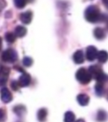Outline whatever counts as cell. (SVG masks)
I'll list each match as a JSON object with an SVG mask.
<instances>
[{
    "instance_id": "6da1fadb",
    "label": "cell",
    "mask_w": 108,
    "mask_h": 122,
    "mask_svg": "<svg viewBox=\"0 0 108 122\" xmlns=\"http://www.w3.org/2000/svg\"><path fill=\"white\" fill-rule=\"evenodd\" d=\"M84 15H85V19L89 22H96L98 21L100 18V11H99V9L96 6H91L88 7L86 9L85 13H84Z\"/></svg>"
},
{
    "instance_id": "7a4b0ae2",
    "label": "cell",
    "mask_w": 108,
    "mask_h": 122,
    "mask_svg": "<svg viewBox=\"0 0 108 122\" xmlns=\"http://www.w3.org/2000/svg\"><path fill=\"white\" fill-rule=\"evenodd\" d=\"M89 71L92 78L95 79L97 80V82L104 83L106 80H107L108 77L105 74L104 72L102 71V69L99 66L97 65L90 66L89 68Z\"/></svg>"
},
{
    "instance_id": "3957f363",
    "label": "cell",
    "mask_w": 108,
    "mask_h": 122,
    "mask_svg": "<svg viewBox=\"0 0 108 122\" xmlns=\"http://www.w3.org/2000/svg\"><path fill=\"white\" fill-rule=\"evenodd\" d=\"M76 79L83 85H87L91 81L92 76L89 70H87L84 67H81L76 73Z\"/></svg>"
},
{
    "instance_id": "277c9868",
    "label": "cell",
    "mask_w": 108,
    "mask_h": 122,
    "mask_svg": "<svg viewBox=\"0 0 108 122\" xmlns=\"http://www.w3.org/2000/svg\"><path fill=\"white\" fill-rule=\"evenodd\" d=\"M17 58H18L17 52L13 49L6 50L2 54V60L4 62L13 63L17 61Z\"/></svg>"
},
{
    "instance_id": "5b68a950",
    "label": "cell",
    "mask_w": 108,
    "mask_h": 122,
    "mask_svg": "<svg viewBox=\"0 0 108 122\" xmlns=\"http://www.w3.org/2000/svg\"><path fill=\"white\" fill-rule=\"evenodd\" d=\"M98 52L94 46H89L87 47L86 49V58L87 60L89 61H93L94 60H95L97 58V56H98Z\"/></svg>"
},
{
    "instance_id": "8992f818",
    "label": "cell",
    "mask_w": 108,
    "mask_h": 122,
    "mask_svg": "<svg viewBox=\"0 0 108 122\" xmlns=\"http://www.w3.org/2000/svg\"><path fill=\"white\" fill-rule=\"evenodd\" d=\"M0 96H1V100L4 103H9L12 101V94L10 91L6 87H4L0 91Z\"/></svg>"
},
{
    "instance_id": "52a82bcc",
    "label": "cell",
    "mask_w": 108,
    "mask_h": 122,
    "mask_svg": "<svg viewBox=\"0 0 108 122\" xmlns=\"http://www.w3.org/2000/svg\"><path fill=\"white\" fill-rule=\"evenodd\" d=\"M9 71V68L7 67H2L0 68V86H4L7 83Z\"/></svg>"
},
{
    "instance_id": "ba28073f",
    "label": "cell",
    "mask_w": 108,
    "mask_h": 122,
    "mask_svg": "<svg viewBox=\"0 0 108 122\" xmlns=\"http://www.w3.org/2000/svg\"><path fill=\"white\" fill-rule=\"evenodd\" d=\"M31 81H32V78H31L30 74L25 73V72L20 75L18 80L20 87H27V86H28L31 84Z\"/></svg>"
},
{
    "instance_id": "9c48e42d",
    "label": "cell",
    "mask_w": 108,
    "mask_h": 122,
    "mask_svg": "<svg viewBox=\"0 0 108 122\" xmlns=\"http://www.w3.org/2000/svg\"><path fill=\"white\" fill-rule=\"evenodd\" d=\"M33 19V13L31 10L26 11L24 13H21L20 15V20L23 24H30Z\"/></svg>"
},
{
    "instance_id": "30bf717a",
    "label": "cell",
    "mask_w": 108,
    "mask_h": 122,
    "mask_svg": "<svg viewBox=\"0 0 108 122\" xmlns=\"http://www.w3.org/2000/svg\"><path fill=\"white\" fill-rule=\"evenodd\" d=\"M13 112L18 117L22 118L24 114H26V112H27V108H26V107L24 105H21V104L20 105H16L13 108Z\"/></svg>"
},
{
    "instance_id": "8fae6325",
    "label": "cell",
    "mask_w": 108,
    "mask_h": 122,
    "mask_svg": "<svg viewBox=\"0 0 108 122\" xmlns=\"http://www.w3.org/2000/svg\"><path fill=\"white\" fill-rule=\"evenodd\" d=\"M73 61L76 64H82L84 61V55L81 50H78L73 54Z\"/></svg>"
},
{
    "instance_id": "7c38bea8",
    "label": "cell",
    "mask_w": 108,
    "mask_h": 122,
    "mask_svg": "<svg viewBox=\"0 0 108 122\" xmlns=\"http://www.w3.org/2000/svg\"><path fill=\"white\" fill-rule=\"evenodd\" d=\"M77 101L81 106H86L89 102V97L87 94H79L77 97Z\"/></svg>"
},
{
    "instance_id": "4fadbf2b",
    "label": "cell",
    "mask_w": 108,
    "mask_h": 122,
    "mask_svg": "<svg viewBox=\"0 0 108 122\" xmlns=\"http://www.w3.org/2000/svg\"><path fill=\"white\" fill-rule=\"evenodd\" d=\"M47 115H48V111L46 108H42L38 111L37 114V118L39 122H45L46 119H47Z\"/></svg>"
},
{
    "instance_id": "5bb4252c",
    "label": "cell",
    "mask_w": 108,
    "mask_h": 122,
    "mask_svg": "<svg viewBox=\"0 0 108 122\" xmlns=\"http://www.w3.org/2000/svg\"><path fill=\"white\" fill-rule=\"evenodd\" d=\"M14 33L18 38H22L27 34V29L23 26H17L14 30Z\"/></svg>"
},
{
    "instance_id": "9a60e30c",
    "label": "cell",
    "mask_w": 108,
    "mask_h": 122,
    "mask_svg": "<svg viewBox=\"0 0 108 122\" xmlns=\"http://www.w3.org/2000/svg\"><path fill=\"white\" fill-rule=\"evenodd\" d=\"M96 120L99 122H105L107 120V113L105 110H99L97 113V116H96Z\"/></svg>"
},
{
    "instance_id": "2e32d148",
    "label": "cell",
    "mask_w": 108,
    "mask_h": 122,
    "mask_svg": "<svg viewBox=\"0 0 108 122\" xmlns=\"http://www.w3.org/2000/svg\"><path fill=\"white\" fill-rule=\"evenodd\" d=\"M97 59L100 63H105L108 60V53L106 51H100L98 52Z\"/></svg>"
},
{
    "instance_id": "e0dca14e",
    "label": "cell",
    "mask_w": 108,
    "mask_h": 122,
    "mask_svg": "<svg viewBox=\"0 0 108 122\" xmlns=\"http://www.w3.org/2000/svg\"><path fill=\"white\" fill-rule=\"evenodd\" d=\"M94 35L97 39L101 40V39H103L105 38L106 33H105V31L102 28H100V27H96L94 31Z\"/></svg>"
},
{
    "instance_id": "ac0fdd59",
    "label": "cell",
    "mask_w": 108,
    "mask_h": 122,
    "mask_svg": "<svg viewBox=\"0 0 108 122\" xmlns=\"http://www.w3.org/2000/svg\"><path fill=\"white\" fill-rule=\"evenodd\" d=\"M94 91H95V93L97 96L101 97L103 94H104V86H103V83H98L96 84L95 86H94Z\"/></svg>"
},
{
    "instance_id": "d6986e66",
    "label": "cell",
    "mask_w": 108,
    "mask_h": 122,
    "mask_svg": "<svg viewBox=\"0 0 108 122\" xmlns=\"http://www.w3.org/2000/svg\"><path fill=\"white\" fill-rule=\"evenodd\" d=\"M75 120V114L71 111H67L66 112L65 116H64V122H74Z\"/></svg>"
},
{
    "instance_id": "ffe728a7",
    "label": "cell",
    "mask_w": 108,
    "mask_h": 122,
    "mask_svg": "<svg viewBox=\"0 0 108 122\" xmlns=\"http://www.w3.org/2000/svg\"><path fill=\"white\" fill-rule=\"evenodd\" d=\"M15 39H16V35L15 33H13L11 32H9L5 34V39L8 43H14L15 41Z\"/></svg>"
},
{
    "instance_id": "44dd1931",
    "label": "cell",
    "mask_w": 108,
    "mask_h": 122,
    "mask_svg": "<svg viewBox=\"0 0 108 122\" xmlns=\"http://www.w3.org/2000/svg\"><path fill=\"white\" fill-rule=\"evenodd\" d=\"M14 5L18 9H22L27 4V0H14Z\"/></svg>"
},
{
    "instance_id": "7402d4cb",
    "label": "cell",
    "mask_w": 108,
    "mask_h": 122,
    "mask_svg": "<svg viewBox=\"0 0 108 122\" xmlns=\"http://www.w3.org/2000/svg\"><path fill=\"white\" fill-rule=\"evenodd\" d=\"M22 63H23V65H24L25 67H31V66L33 65V59H32L31 57H29V56H25L24 58H23Z\"/></svg>"
},
{
    "instance_id": "603a6c76",
    "label": "cell",
    "mask_w": 108,
    "mask_h": 122,
    "mask_svg": "<svg viewBox=\"0 0 108 122\" xmlns=\"http://www.w3.org/2000/svg\"><path fill=\"white\" fill-rule=\"evenodd\" d=\"M6 120V111L4 108H0V122H4Z\"/></svg>"
},
{
    "instance_id": "cb8c5ba5",
    "label": "cell",
    "mask_w": 108,
    "mask_h": 122,
    "mask_svg": "<svg viewBox=\"0 0 108 122\" xmlns=\"http://www.w3.org/2000/svg\"><path fill=\"white\" fill-rule=\"evenodd\" d=\"M10 86L12 88L14 91H18L19 87H20V85H19V82L16 81V80H13L10 84Z\"/></svg>"
},
{
    "instance_id": "d4e9b609",
    "label": "cell",
    "mask_w": 108,
    "mask_h": 122,
    "mask_svg": "<svg viewBox=\"0 0 108 122\" xmlns=\"http://www.w3.org/2000/svg\"><path fill=\"white\" fill-rule=\"evenodd\" d=\"M7 5V3L5 0H0V11H2Z\"/></svg>"
},
{
    "instance_id": "484cf974",
    "label": "cell",
    "mask_w": 108,
    "mask_h": 122,
    "mask_svg": "<svg viewBox=\"0 0 108 122\" xmlns=\"http://www.w3.org/2000/svg\"><path fill=\"white\" fill-rule=\"evenodd\" d=\"M1 47H2V39L0 38V49H1Z\"/></svg>"
},
{
    "instance_id": "4316f807",
    "label": "cell",
    "mask_w": 108,
    "mask_h": 122,
    "mask_svg": "<svg viewBox=\"0 0 108 122\" xmlns=\"http://www.w3.org/2000/svg\"><path fill=\"white\" fill-rule=\"evenodd\" d=\"M76 122H84V120H77Z\"/></svg>"
},
{
    "instance_id": "83f0119b",
    "label": "cell",
    "mask_w": 108,
    "mask_h": 122,
    "mask_svg": "<svg viewBox=\"0 0 108 122\" xmlns=\"http://www.w3.org/2000/svg\"><path fill=\"white\" fill-rule=\"evenodd\" d=\"M102 1H103V2H105L106 4H107V3H108V0H102Z\"/></svg>"
},
{
    "instance_id": "f1b7e54d",
    "label": "cell",
    "mask_w": 108,
    "mask_h": 122,
    "mask_svg": "<svg viewBox=\"0 0 108 122\" xmlns=\"http://www.w3.org/2000/svg\"><path fill=\"white\" fill-rule=\"evenodd\" d=\"M107 5H108V3H107Z\"/></svg>"
}]
</instances>
